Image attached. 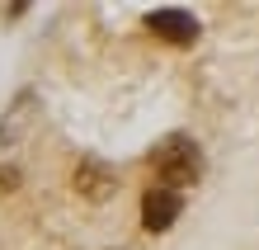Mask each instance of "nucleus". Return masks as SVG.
Listing matches in <instances>:
<instances>
[{"label": "nucleus", "instance_id": "nucleus-1", "mask_svg": "<svg viewBox=\"0 0 259 250\" xmlns=\"http://www.w3.org/2000/svg\"><path fill=\"white\" fill-rule=\"evenodd\" d=\"M151 170H156L160 189H184V184H198L203 175V151H198L193 137H165V142L151 151Z\"/></svg>", "mask_w": 259, "mask_h": 250}, {"label": "nucleus", "instance_id": "nucleus-2", "mask_svg": "<svg viewBox=\"0 0 259 250\" xmlns=\"http://www.w3.org/2000/svg\"><path fill=\"white\" fill-rule=\"evenodd\" d=\"M71 189L80 194L85 203H109L113 189H118V175H113V165L85 156V161H75V170H71Z\"/></svg>", "mask_w": 259, "mask_h": 250}, {"label": "nucleus", "instance_id": "nucleus-3", "mask_svg": "<svg viewBox=\"0 0 259 250\" xmlns=\"http://www.w3.org/2000/svg\"><path fill=\"white\" fill-rule=\"evenodd\" d=\"M33 123H38V95L33 90H19V95L10 99V109L0 114V147L24 142V137L33 132Z\"/></svg>", "mask_w": 259, "mask_h": 250}, {"label": "nucleus", "instance_id": "nucleus-4", "mask_svg": "<svg viewBox=\"0 0 259 250\" xmlns=\"http://www.w3.org/2000/svg\"><path fill=\"white\" fill-rule=\"evenodd\" d=\"M179 208H184V198H179L175 189H160V184H151V189L142 194V227L160 236V231H170V227H175Z\"/></svg>", "mask_w": 259, "mask_h": 250}, {"label": "nucleus", "instance_id": "nucleus-5", "mask_svg": "<svg viewBox=\"0 0 259 250\" xmlns=\"http://www.w3.org/2000/svg\"><path fill=\"white\" fill-rule=\"evenodd\" d=\"M146 28L156 38L175 43V48H189V43L198 38V19H193L189 10H151L146 14Z\"/></svg>", "mask_w": 259, "mask_h": 250}, {"label": "nucleus", "instance_id": "nucleus-6", "mask_svg": "<svg viewBox=\"0 0 259 250\" xmlns=\"http://www.w3.org/2000/svg\"><path fill=\"white\" fill-rule=\"evenodd\" d=\"M14 194V189H19V170H14V165H0V194Z\"/></svg>", "mask_w": 259, "mask_h": 250}]
</instances>
